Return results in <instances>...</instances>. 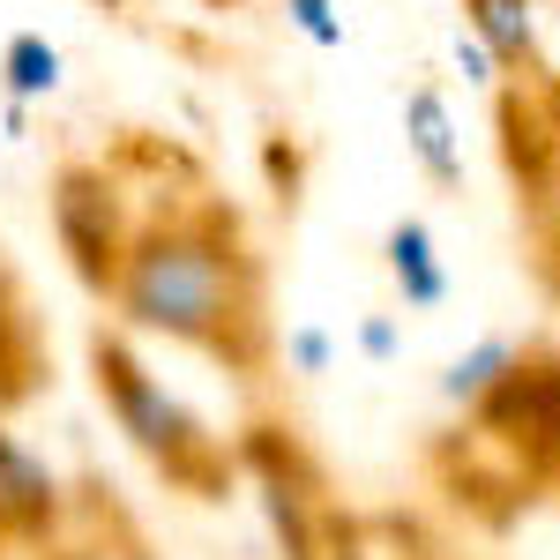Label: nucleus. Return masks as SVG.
Returning a JSON list of instances; mask_svg holds the SVG:
<instances>
[{
    "label": "nucleus",
    "instance_id": "obj_6",
    "mask_svg": "<svg viewBox=\"0 0 560 560\" xmlns=\"http://www.w3.org/2000/svg\"><path fill=\"white\" fill-rule=\"evenodd\" d=\"M60 530V478L0 427V538H52Z\"/></svg>",
    "mask_w": 560,
    "mask_h": 560
},
{
    "label": "nucleus",
    "instance_id": "obj_12",
    "mask_svg": "<svg viewBox=\"0 0 560 560\" xmlns=\"http://www.w3.org/2000/svg\"><path fill=\"white\" fill-rule=\"evenodd\" d=\"M284 23H292L306 45H322V52H337V45H345V15H337L329 0H284Z\"/></svg>",
    "mask_w": 560,
    "mask_h": 560
},
{
    "label": "nucleus",
    "instance_id": "obj_13",
    "mask_svg": "<svg viewBox=\"0 0 560 560\" xmlns=\"http://www.w3.org/2000/svg\"><path fill=\"white\" fill-rule=\"evenodd\" d=\"M284 359H292V374H329V337L322 329H292L284 337Z\"/></svg>",
    "mask_w": 560,
    "mask_h": 560
},
{
    "label": "nucleus",
    "instance_id": "obj_8",
    "mask_svg": "<svg viewBox=\"0 0 560 560\" xmlns=\"http://www.w3.org/2000/svg\"><path fill=\"white\" fill-rule=\"evenodd\" d=\"M471 31L493 45V60L509 75H546V52H538V0H464Z\"/></svg>",
    "mask_w": 560,
    "mask_h": 560
},
{
    "label": "nucleus",
    "instance_id": "obj_1",
    "mask_svg": "<svg viewBox=\"0 0 560 560\" xmlns=\"http://www.w3.org/2000/svg\"><path fill=\"white\" fill-rule=\"evenodd\" d=\"M120 322L165 345L210 351L224 366L255 374L269 366V277L247 247L240 217L224 202H179L135 224L120 284H113Z\"/></svg>",
    "mask_w": 560,
    "mask_h": 560
},
{
    "label": "nucleus",
    "instance_id": "obj_15",
    "mask_svg": "<svg viewBox=\"0 0 560 560\" xmlns=\"http://www.w3.org/2000/svg\"><path fill=\"white\" fill-rule=\"evenodd\" d=\"M60 560H97V553H60Z\"/></svg>",
    "mask_w": 560,
    "mask_h": 560
},
{
    "label": "nucleus",
    "instance_id": "obj_14",
    "mask_svg": "<svg viewBox=\"0 0 560 560\" xmlns=\"http://www.w3.org/2000/svg\"><path fill=\"white\" fill-rule=\"evenodd\" d=\"M396 345H404V337H396V314H366V322H359V351H366L374 366H388Z\"/></svg>",
    "mask_w": 560,
    "mask_h": 560
},
{
    "label": "nucleus",
    "instance_id": "obj_7",
    "mask_svg": "<svg viewBox=\"0 0 560 560\" xmlns=\"http://www.w3.org/2000/svg\"><path fill=\"white\" fill-rule=\"evenodd\" d=\"M404 142H411V158L433 187H464V135H456V113L433 83L404 97Z\"/></svg>",
    "mask_w": 560,
    "mask_h": 560
},
{
    "label": "nucleus",
    "instance_id": "obj_5",
    "mask_svg": "<svg viewBox=\"0 0 560 560\" xmlns=\"http://www.w3.org/2000/svg\"><path fill=\"white\" fill-rule=\"evenodd\" d=\"M493 113H501V158L516 187L546 202L560 187V90L546 75H509L493 90Z\"/></svg>",
    "mask_w": 560,
    "mask_h": 560
},
{
    "label": "nucleus",
    "instance_id": "obj_2",
    "mask_svg": "<svg viewBox=\"0 0 560 560\" xmlns=\"http://www.w3.org/2000/svg\"><path fill=\"white\" fill-rule=\"evenodd\" d=\"M90 374H97V396H105L113 427L128 433L135 448L179 486V493L217 501V493L232 486V456L217 448V433H202V419H195L173 388L135 359L128 337H90Z\"/></svg>",
    "mask_w": 560,
    "mask_h": 560
},
{
    "label": "nucleus",
    "instance_id": "obj_10",
    "mask_svg": "<svg viewBox=\"0 0 560 560\" xmlns=\"http://www.w3.org/2000/svg\"><path fill=\"white\" fill-rule=\"evenodd\" d=\"M0 90L23 97V105L52 97L60 90V45L45 38V31H15V38L0 45Z\"/></svg>",
    "mask_w": 560,
    "mask_h": 560
},
{
    "label": "nucleus",
    "instance_id": "obj_3",
    "mask_svg": "<svg viewBox=\"0 0 560 560\" xmlns=\"http://www.w3.org/2000/svg\"><path fill=\"white\" fill-rule=\"evenodd\" d=\"M478 441L509 456L516 486H560V351H516V366L471 404Z\"/></svg>",
    "mask_w": 560,
    "mask_h": 560
},
{
    "label": "nucleus",
    "instance_id": "obj_11",
    "mask_svg": "<svg viewBox=\"0 0 560 560\" xmlns=\"http://www.w3.org/2000/svg\"><path fill=\"white\" fill-rule=\"evenodd\" d=\"M509 366H516V345H509V337H478L464 359H448V374H441V396H448L456 411H471V404H478V396H486L493 382H501Z\"/></svg>",
    "mask_w": 560,
    "mask_h": 560
},
{
    "label": "nucleus",
    "instance_id": "obj_4",
    "mask_svg": "<svg viewBox=\"0 0 560 560\" xmlns=\"http://www.w3.org/2000/svg\"><path fill=\"white\" fill-rule=\"evenodd\" d=\"M52 240H60V255L75 269V284L97 292V300H113L120 261H128V240H135V217H128L120 179L105 173V165L75 158V165L52 173Z\"/></svg>",
    "mask_w": 560,
    "mask_h": 560
},
{
    "label": "nucleus",
    "instance_id": "obj_9",
    "mask_svg": "<svg viewBox=\"0 0 560 560\" xmlns=\"http://www.w3.org/2000/svg\"><path fill=\"white\" fill-rule=\"evenodd\" d=\"M388 277H396V292L411 314H433V306L448 300V269H441V247H433V232L419 217H404V224H388Z\"/></svg>",
    "mask_w": 560,
    "mask_h": 560
}]
</instances>
